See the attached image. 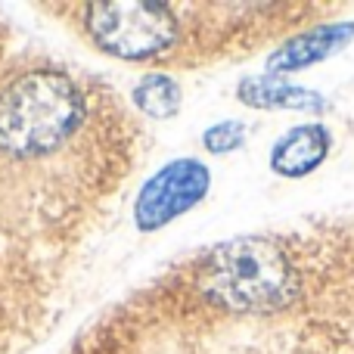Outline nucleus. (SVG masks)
I'll use <instances>...</instances> for the list:
<instances>
[{"mask_svg": "<svg viewBox=\"0 0 354 354\" xmlns=\"http://www.w3.org/2000/svg\"><path fill=\"white\" fill-rule=\"evenodd\" d=\"M100 109L91 87L56 66L0 84V221H53L97 183Z\"/></svg>", "mask_w": 354, "mask_h": 354, "instance_id": "f257e3e1", "label": "nucleus"}, {"mask_svg": "<svg viewBox=\"0 0 354 354\" xmlns=\"http://www.w3.org/2000/svg\"><path fill=\"white\" fill-rule=\"evenodd\" d=\"M212 187V171L199 159H174L143 183L134 202V224L137 230L153 233L168 227L189 208L205 199Z\"/></svg>", "mask_w": 354, "mask_h": 354, "instance_id": "20e7f679", "label": "nucleus"}, {"mask_svg": "<svg viewBox=\"0 0 354 354\" xmlns=\"http://www.w3.org/2000/svg\"><path fill=\"white\" fill-rule=\"evenodd\" d=\"M333 149V131L320 122L289 128L270 149V168L283 177H305L317 171Z\"/></svg>", "mask_w": 354, "mask_h": 354, "instance_id": "423d86ee", "label": "nucleus"}, {"mask_svg": "<svg viewBox=\"0 0 354 354\" xmlns=\"http://www.w3.org/2000/svg\"><path fill=\"white\" fill-rule=\"evenodd\" d=\"M351 37H354L351 22H326V25H317V28L301 31V35L289 37L286 44H280L268 56V75H280L283 78V75L317 66V62L330 59L333 53H339Z\"/></svg>", "mask_w": 354, "mask_h": 354, "instance_id": "39448f33", "label": "nucleus"}, {"mask_svg": "<svg viewBox=\"0 0 354 354\" xmlns=\"http://www.w3.org/2000/svg\"><path fill=\"white\" fill-rule=\"evenodd\" d=\"M236 97L252 109H292V112H308V115H317V112L326 109V100L317 91L289 84L286 78L268 72L243 78L236 87Z\"/></svg>", "mask_w": 354, "mask_h": 354, "instance_id": "0eeeda50", "label": "nucleus"}, {"mask_svg": "<svg viewBox=\"0 0 354 354\" xmlns=\"http://www.w3.org/2000/svg\"><path fill=\"white\" fill-rule=\"evenodd\" d=\"M78 22L103 53L128 62H153L180 44V16L171 3H81Z\"/></svg>", "mask_w": 354, "mask_h": 354, "instance_id": "7ed1b4c3", "label": "nucleus"}, {"mask_svg": "<svg viewBox=\"0 0 354 354\" xmlns=\"http://www.w3.org/2000/svg\"><path fill=\"white\" fill-rule=\"evenodd\" d=\"M131 103L149 118H171V115L180 112L183 93H180V84H177L171 75L149 72L134 84V91H131Z\"/></svg>", "mask_w": 354, "mask_h": 354, "instance_id": "6e6552de", "label": "nucleus"}, {"mask_svg": "<svg viewBox=\"0 0 354 354\" xmlns=\"http://www.w3.org/2000/svg\"><path fill=\"white\" fill-rule=\"evenodd\" d=\"M245 134H249V128H245L239 118H227V122L212 124V128L202 134V147H205L212 156H227V153H236V149L243 147Z\"/></svg>", "mask_w": 354, "mask_h": 354, "instance_id": "1a4fd4ad", "label": "nucleus"}, {"mask_svg": "<svg viewBox=\"0 0 354 354\" xmlns=\"http://www.w3.org/2000/svg\"><path fill=\"white\" fill-rule=\"evenodd\" d=\"M299 270L277 239H233L202 261L199 292L227 314H277L299 292Z\"/></svg>", "mask_w": 354, "mask_h": 354, "instance_id": "f03ea898", "label": "nucleus"}]
</instances>
